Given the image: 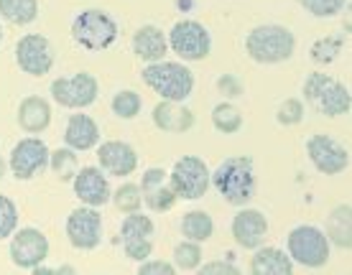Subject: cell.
Listing matches in <instances>:
<instances>
[{"label": "cell", "mask_w": 352, "mask_h": 275, "mask_svg": "<svg viewBox=\"0 0 352 275\" xmlns=\"http://www.w3.org/2000/svg\"><path fill=\"white\" fill-rule=\"evenodd\" d=\"M210 187L232 206H245L256 196V166L248 156H230L210 171Z\"/></svg>", "instance_id": "6da1fadb"}, {"label": "cell", "mask_w": 352, "mask_h": 275, "mask_svg": "<svg viewBox=\"0 0 352 275\" xmlns=\"http://www.w3.org/2000/svg\"><path fill=\"white\" fill-rule=\"evenodd\" d=\"M143 82L146 87L153 89L161 99H171V102H186L194 92V74L189 67L182 62H151L143 69Z\"/></svg>", "instance_id": "7a4b0ae2"}, {"label": "cell", "mask_w": 352, "mask_h": 275, "mask_svg": "<svg viewBox=\"0 0 352 275\" xmlns=\"http://www.w3.org/2000/svg\"><path fill=\"white\" fill-rule=\"evenodd\" d=\"M296 49V38L286 26L263 23L245 36V51L256 64H281L289 62Z\"/></svg>", "instance_id": "3957f363"}, {"label": "cell", "mask_w": 352, "mask_h": 275, "mask_svg": "<svg viewBox=\"0 0 352 275\" xmlns=\"http://www.w3.org/2000/svg\"><path fill=\"white\" fill-rule=\"evenodd\" d=\"M304 97H307V102L317 112H322L327 117L347 115L352 107L350 89L344 87L342 82H337L335 77L322 74V71H314V74L307 77V82H304Z\"/></svg>", "instance_id": "277c9868"}, {"label": "cell", "mask_w": 352, "mask_h": 275, "mask_svg": "<svg viewBox=\"0 0 352 275\" xmlns=\"http://www.w3.org/2000/svg\"><path fill=\"white\" fill-rule=\"evenodd\" d=\"M72 38L87 51H105L118 41V23L105 10L87 8L72 21Z\"/></svg>", "instance_id": "5b68a950"}, {"label": "cell", "mask_w": 352, "mask_h": 275, "mask_svg": "<svg viewBox=\"0 0 352 275\" xmlns=\"http://www.w3.org/2000/svg\"><path fill=\"white\" fill-rule=\"evenodd\" d=\"M286 252L304 267H324L329 263V240L314 224H299L286 237Z\"/></svg>", "instance_id": "8992f818"}, {"label": "cell", "mask_w": 352, "mask_h": 275, "mask_svg": "<svg viewBox=\"0 0 352 275\" xmlns=\"http://www.w3.org/2000/svg\"><path fill=\"white\" fill-rule=\"evenodd\" d=\"M168 49L182 59V62H202L212 51V36L199 21H179L166 34Z\"/></svg>", "instance_id": "52a82bcc"}, {"label": "cell", "mask_w": 352, "mask_h": 275, "mask_svg": "<svg viewBox=\"0 0 352 275\" xmlns=\"http://www.w3.org/2000/svg\"><path fill=\"white\" fill-rule=\"evenodd\" d=\"M168 184L179 199L197 202L210 189V166L199 156H182L168 174Z\"/></svg>", "instance_id": "ba28073f"}, {"label": "cell", "mask_w": 352, "mask_h": 275, "mask_svg": "<svg viewBox=\"0 0 352 275\" xmlns=\"http://www.w3.org/2000/svg\"><path fill=\"white\" fill-rule=\"evenodd\" d=\"M97 92L100 84L89 71H77L74 77H59L52 82V97L69 110L89 107L97 99Z\"/></svg>", "instance_id": "9c48e42d"}, {"label": "cell", "mask_w": 352, "mask_h": 275, "mask_svg": "<svg viewBox=\"0 0 352 275\" xmlns=\"http://www.w3.org/2000/svg\"><path fill=\"white\" fill-rule=\"evenodd\" d=\"M49 148L41 138H23L13 145L8 158V169L13 171V176L21 178V181H31L34 176L44 174L46 166H49Z\"/></svg>", "instance_id": "30bf717a"}, {"label": "cell", "mask_w": 352, "mask_h": 275, "mask_svg": "<svg viewBox=\"0 0 352 275\" xmlns=\"http://www.w3.org/2000/svg\"><path fill=\"white\" fill-rule=\"evenodd\" d=\"M153 219L146 217L141 212H128V217L120 224V240H123L125 258L135 260V263H143V260L151 258L153 252Z\"/></svg>", "instance_id": "8fae6325"}, {"label": "cell", "mask_w": 352, "mask_h": 275, "mask_svg": "<svg viewBox=\"0 0 352 275\" xmlns=\"http://www.w3.org/2000/svg\"><path fill=\"white\" fill-rule=\"evenodd\" d=\"M307 153L311 166L324 174V176H337L347 171L350 166V153L344 148L342 143H337L332 135H311L307 141Z\"/></svg>", "instance_id": "7c38bea8"}, {"label": "cell", "mask_w": 352, "mask_h": 275, "mask_svg": "<svg viewBox=\"0 0 352 275\" xmlns=\"http://www.w3.org/2000/svg\"><path fill=\"white\" fill-rule=\"evenodd\" d=\"M10 260L13 265L23 267V270H34L49 258V240L41 230L36 227H23L10 235Z\"/></svg>", "instance_id": "4fadbf2b"}, {"label": "cell", "mask_w": 352, "mask_h": 275, "mask_svg": "<svg viewBox=\"0 0 352 275\" xmlns=\"http://www.w3.org/2000/svg\"><path fill=\"white\" fill-rule=\"evenodd\" d=\"M67 237H69L72 248L77 250L100 248V240H102V217L97 212V206H77L67 217Z\"/></svg>", "instance_id": "5bb4252c"}, {"label": "cell", "mask_w": 352, "mask_h": 275, "mask_svg": "<svg viewBox=\"0 0 352 275\" xmlns=\"http://www.w3.org/2000/svg\"><path fill=\"white\" fill-rule=\"evenodd\" d=\"M18 67L31 77H44L54 67V49L49 38L41 34H26L16 44Z\"/></svg>", "instance_id": "9a60e30c"}, {"label": "cell", "mask_w": 352, "mask_h": 275, "mask_svg": "<svg viewBox=\"0 0 352 275\" xmlns=\"http://www.w3.org/2000/svg\"><path fill=\"white\" fill-rule=\"evenodd\" d=\"M97 160L100 169L110 176H131L138 169V151L125 141H105L97 143Z\"/></svg>", "instance_id": "2e32d148"}, {"label": "cell", "mask_w": 352, "mask_h": 275, "mask_svg": "<svg viewBox=\"0 0 352 275\" xmlns=\"http://www.w3.org/2000/svg\"><path fill=\"white\" fill-rule=\"evenodd\" d=\"M72 184H74V194L80 199L82 204L87 206H105L110 202V184H107V176L102 174L100 166H85V169H77L74 178H72Z\"/></svg>", "instance_id": "e0dca14e"}, {"label": "cell", "mask_w": 352, "mask_h": 275, "mask_svg": "<svg viewBox=\"0 0 352 275\" xmlns=\"http://www.w3.org/2000/svg\"><path fill=\"white\" fill-rule=\"evenodd\" d=\"M141 194L143 204L151 212H168L179 202L176 191L168 184V174L164 169H148L141 178Z\"/></svg>", "instance_id": "ac0fdd59"}, {"label": "cell", "mask_w": 352, "mask_h": 275, "mask_svg": "<svg viewBox=\"0 0 352 275\" xmlns=\"http://www.w3.org/2000/svg\"><path fill=\"white\" fill-rule=\"evenodd\" d=\"M232 237L243 250H256L258 245H263L265 235H268V219L263 212L258 209H240L232 217Z\"/></svg>", "instance_id": "d6986e66"}, {"label": "cell", "mask_w": 352, "mask_h": 275, "mask_svg": "<svg viewBox=\"0 0 352 275\" xmlns=\"http://www.w3.org/2000/svg\"><path fill=\"white\" fill-rule=\"evenodd\" d=\"M153 125L164 133H186L194 125V115L189 107H184V102L161 99L153 107Z\"/></svg>", "instance_id": "ffe728a7"}, {"label": "cell", "mask_w": 352, "mask_h": 275, "mask_svg": "<svg viewBox=\"0 0 352 275\" xmlns=\"http://www.w3.org/2000/svg\"><path fill=\"white\" fill-rule=\"evenodd\" d=\"M133 53L141 59V62H161L168 53V41L166 34L159 26H141L133 34Z\"/></svg>", "instance_id": "44dd1931"}, {"label": "cell", "mask_w": 352, "mask_h": 275, "mask_svg": "<svg viewBox=\"0 0 352 275\" xmlns=\"http://www.w3.org/2000/svg\"><path fill=\"white\" fill-rule=\"evenodd\" d=\"M64 143L72 151H92L97 143H100V128L89 115H77L69 117V123L64 128Z\"/></svg>", "instance_id": "7402d4cb"}, {"label": "cell", "mask_w": 352, "mask_h": 275, "mask_svg": "<svg viewBox=\"0 0 352 275\" xmlns=\"http://www.w3.org/2000/svg\"><path fill=\"white\" fill-rule=\"evenodd\" d=\"M18 125L31 135L44 133L52 125V105L44 97H36V95L23 97L18 105Z\"/></svg>", "instance_id": "603a6c76"}, {"label": "cell", "mask_w": 352, "mask_h": 275, "mask_svg": "<svg viewBox=\"0 0 352 275\" xmlns=\"http://www.w3.org/2000/svg\"><path fill=\"white\" fill-rule=\"evenodd\" d=\"M250 273L253 275H291L294 273V260L289 252L278 248H263L258 245L256 255L250 258Z\"/></svg>", "instance_id": "cb8c5ba5"}, {"label": "cell", "mask_w": 352, "mask_h": 275, "mask_svg": "<svg viewBox=\"0 0 352 275\" xmlns=\"http://www.w3.org/2000/svg\"><path fill=\"white\" fill-rule=\"evenodd\" d=\"M327 240L342 250L352 248V209L350 204H340L327 217Z\"/></svg>", "instance_id": "d4e9b609"}, {"label": "cell", "mask_w": 352, "mask_h": 275, "mask_svg": "<svg viewBox=\"0 0 352 275\" xmlns=\"http://www.w3.org/2000/svg\"><path fill=\"white\" fill-rule=\"evenodd\" d=\"M0 16L13 26H28L38 18V0H0Z\"/></svg>", "instance_id": "484cf974"}, {"label": "cell", "mask_w": 352, "mask_h": 275, "mask_svg": "<svg viewBox=\"0 0 352 275\" xmlns=\"http://www.w3.org/2000/svg\"><path fill=\"white\" fill-rule=\"evenodd\" d=\"M212 232H214V222H212V217L207 212L192 209V212L184 214V219H182V235H184L186 240L207 242L212 237Z\"/></svg>", "instance_id": "4316f807"}, {"label": "cell", "mask_w": 352, "mask_h": 275, "mask_svg": "<svg viewBox=\"0 0 352 275\" xmlns=\"http://www.w3.org/2000/svg\"><path fill=\"white\" fill-rule=\"evenodd\" d=\"M212 125L222 135H235L243 128V112L232 102H220L212 110Z\"/></svg>", "instance_id": "83f0119b"}, {"label": "cell", "mask_w": 352, "mask_h": 275, "mask_svg": "<svg viewBox=\"0 0 352 275\" xmlns=\"http://www.w3.org/2000/svg\"><path fill=\"white\" fill-rule=\"evenodd\" d=\"M342 46H344V38L342 36H324V38H317L309 53H311V62L314 64H332L342 53Z\"/></svg>", "instance_id": "f1b7e54d"}, {"label": "cell", "mask_w": 352, "mask_h": 275, "mask_svg": "<svg viewBox=\"0 0 352 275\" xmlns=\"http://www.w3.org/2000/svg\"><path fill=\"white\" fill-rule=\"evenodd\" d=\"M110 107H113V112L120 117V120H133V117H138V112H141L143 99H141L138 92H133V89H123V92H118V95L113 97Z\"/></svg>", "instance_id": "f546056e"}, {"label": "cell", "mask_w": 352, "mask_h": 275, "mask_svg": "<svg viewBox=\"0 0 352 275\" xmlns=\"http://www.w3.org/2000/svg\"><path fill=\"white\" fill-rule=\"evenodd\" d=\"M199 265H202V248H199V242H179L174 248L176 270H197Z\"/></svg>", "instance_id": "4dcf8cb0"}, {"label": "cell", "mask_w": 352, "mask_h": 275, "mask_svg": "<svg viewBox=\"0 0 352 275\" xmlns=\"http://www.w3.org/2000/svg\"><path fill=\"white\" fill-rule=\"evenodd\" d=\"M74 153L77 151H72V148H59V151L49 153V166L59 176V181H72L77 174V156Z\"/></svg>", "instance_id": "1f68e13d"}, {"label": "cell", "mask_w": 352, "mask_h": 275, "mask_svg": "<svg viewBox=\"0 0 352 275\" xmlns=\"http://www.w3.org/2000/svg\"><path fill=\"white\" fill-rule=\"evenodd\" d=\"M110 199H113L115 206L125 214L138 212L143 204V194H141V187H138V184H123V187H118V191L110 194Z\"/></svg>", "instance_id": "d6a6232c"}, {"label": "cell", "mask_w": 352, "mask_h": 275, "mask_svg": "<svg viewBox=\"0 0 352 275\" xmlns=\"http://www.w3.org/2000/svg\"><path fill=\"white\" fill-rule=\"evenodd\" d=\"M16 230H18V206L13 204V199L0 194V240H8Z\"/></svg>", "instance_id": "836d02e7"}, {"label": "cell", "mask_w": 352, "mask_h": 275, "mask_svg": "<svg viewBox=\"0 0 352 275\" xmlns=\"http://www.w3.org/2000/svg\"><path fill=\"white\" fill-rule=\"evenodd\" d=\"M350 0H301V5L314 18H332L347 8Z\"/></svg>", "instance_id": "e575fe53"}, {"label": "cell", "mask_w": 352, "mask_h": 275, "mask_svg": "<svg viewBox=\"0 0 352 275\" xmlns=\"http://www.w3.org/2000/svg\"><path fill=\"white\" fill-rule=\"evenodd\" d=\"M276 120L281 125H299L304 120V105L299 99H286L281 107H278V115Z\"/></svg>", "instance_id": "d590c367"}, {"label": "cell", "mask_w": 352, "mask_h": 275, "mask_svg": "<svg viewBox=\"0 0 352 275\" xmlns=\"http://www.w3.org/2000/svg\"><path fill=\"white\" fill-rule=\"evenodd\" d=\"M138 273L141 275H174L176 267L174 263H166V260H143L141 265H138Z\"/></svg>", "instance_id": "8d00e7d4"}, {"label": "cell", "mask_w": 352, "mask_h": 275, "mask_svg": "<svg viewBox=\"0 0 352 275\" xmlns=\"http://www.w3.org/2000/svg\"><path fill=\"white\" fill-rule=\"evenodd\" d=\"M202 267V273L207 275H214V273H225V275H238V265H232V263H228V260H212V263H204Z\"/></svg>", "instance_id": "74e56055"}, {"label": "cell", "mask_w": 352, "mask_h": 275, "mask_svg": "<svg viewBox=\"0 0 352 275\" xmlns=\"http://www.w3.org/2000/svg\"><path fill=\"white\" fill-rule=\"evenodd\" d=\"M217 87H220L225 95H230V97H238V95H243V84H240L235 77H230V74L217 82Z\"/></svg>", "instance_id": "f35d334b"}, {"label": "cell", "mask_w": 352, "mask_h": 275, "mask_svg": "<svg viewBox=\"0 0 352 275\" xmlns=\"http://www.w3.org/2000/svg\"><path fill=\"white\" fill-rule=\"evenodd\" d=\"M6 171H8V163H6V160L0 158V178L6 176Z\"/></svg>", "instance_id": "ab89813d"}, {"label": "cell", "mask_w": 352, "mask_h": 275, "mask_svg": "<svg viewBox=\"0 0 352 275\" xmlns=\"http://www.w3.org/2000/svg\"><path fill=\"white\" fill-rule=\"evenodd\" d=\"M0 44H3V26H0Z\"/></svg>", "instance_id": "60d3db41"}]
</instances>
